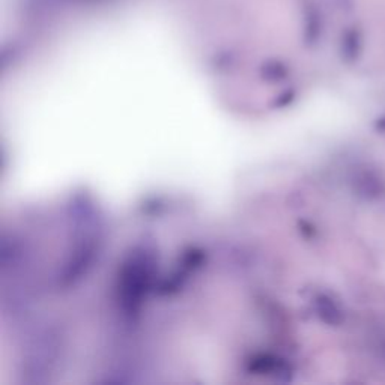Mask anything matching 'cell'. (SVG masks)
Wrapping results in <instances>:
<instances>
[{
  "mask_svg": "<svg viewBox=\"0 0 385 385\" xmlns=\"http://www.w3.org/2000/svg\"><path fill=\"white\" fill-rule=\"evenodd\" d=\"M318 310L322 321L327 322L328 325H340L343 321L342 313L337 309V305L327 296H321L318 300Z\"/></svg>",
  "mask_w": 385,
  "mask_h": 385,
  "instance_id": "obj_1",
  "label": "cell"
},
{
  "mask_svg": "<svg viewBox=\"0 0 385 385\" xmlns=\"http://www.w3.org/2000/svg\"><path fill=\"white\" fill-rule=\"evenodd\" d=\"M382 191V186L381 181L372 177V174H364V177L360 179V195H363L367 199L372 197H378Z\"/></svg>",
  "mask_w": 385,
  "mask_h": 385,
  "instance_id": "obj_2",
  "label": "cell"
},
{
  "mask_svg": "<svg viewBox=\"0 0 385 385\" xmlns=\"http://www.w3.org/2000/svg\"><path fill=\"white\" fill-rule=\"evenodd\" d=\"M376 129L378 131H382V133H385V116L378 119V122H376Z\"/></svg>",
  "mask_w": 385,
  "mask_h": 385,
  "instance_id": "obj_3",
  "label": "cell"
}]
</instances>
